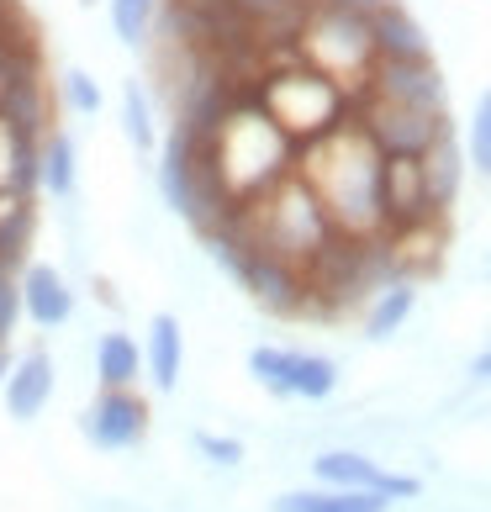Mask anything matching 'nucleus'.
Listing matches in <instances>:
<instances>
[{
	"instance_id": "1",
	"label": "nucleus",
	"mask_w": 491,
	"mask_h": 512,
	"mask_svg": "<svg viewBox=\"0 0 491 512\" xmlns=\"http://www.w3.org/2000/svg\"><path fill=\"white\" fill-rule=\"evenodd\" d=\"M381 148L365 138L360 122H344L328 138L307 143L296 154V175L317 191L328 222L349 238H381L386 212H381Z\"/></svg>"
},
{
	"instance_id": "2",
	"label": "nucleus",
	"mask_w": 491,
	"mask_h": 512,
	"mask_svg": "<svg viewBox=\"0 0 491 512\" xmlns=\"http://www.w3.org/2000/svg\"><path fill=\"white\" fill-rule=\"evenodd\" d=\"M201 143H206V164H212L217 191H222L228 206H243V201L264 196L275 180L291 175L296 154H301L286 132L264 117V106L254 96L233 101L217 117V127L201 132Z\"/></svg>"
},
{
	"instance_id": "3",
	"label": "nucleus",
	"mask_w": 491,
	"mask_h": 512,
	"mask_svg": "<svg viewBox=\"0 0 491 512\" xmlns=\"http://www.w3.org/2000/svg\"><path fill=\"white\" fill-rule=\"evenodd\" d=\"M228 227L243 243L264 249L270 259L291 264V270H307V264L328 249V238L338 233V227L328 222V212H323V201H317V191L296 175V169L286 180H275L264 196L233 206Z\"/></svg>"
},
{
	"instance_id": "4",
	"label": "nucleus",
	"mask_w": 491,
	"mask_h": 512,
	"mask_svg": "<svg viewBox=\"0 0 491 512\" xmlns=\"http://www.w3.org/2000/svg\"><path fill=\"white\" fill-rule=\"evenodd\" d=\"M254 101L264 106V117H270L296 148H307L317 138H328V132H338L349 117H354V96L338 80H328L323 69L312 64H275L259 74L254 85Z\"/></svg>"
},
{
	"instance_id": "5",
	"label": "nucleus",
	"mask_w": 491,
	"mask_h": 512,
	"mask_svg": "<svg viewBox=\"0 0 491 512\" xmlns=\"http://www.w3.org/2000/svg\"><path fill=\"white\" fill-rule=\"evenodd\" d=\"M296 53H301V64L323 69L328 80H338V85L349 90V96H360L365 74H370V64H375L370 16L338 11V6H312L307 16H301Z\"/></svg>"
},
{
	"instance_id": "6",
	"label": "nucleus",
	"mask_w": 491,
	"mask_h": 512,
	"mask_svg": "<svg viewBox=\"0 0 491 512\" xmlns=\"http://www.w3.org/2000/svg\"><path fill=\"white\" fill-rule=\"evenodd\" d=\"M354 122L365 127V138L381 148V154L423 159L428 148L449 132V111L433 117V111H412V106H391V101H375V96H354Z\"/></svg>"
},
{
	"instance_id": "7",
	"label": "nucleus",
	"mask_w": 491,
	"mask_h": 512,
	"mask_svg": "<svg viewBox=\"0 0 491 512\" xmlns=\"http://www.w3.org/2000/svg\"><path fill=\"white\" fill-rule=\"evenodd\" d=\"M360 96L375 101H391V106H412V111H433L444 117L449 101H444V74L433 59H375Z\"/></svg>"
},
{
	"instance_id": "8",
	"label": "nucleus",
	"mask_w": 491,
	"mask_h": 512,
	"mask_svg": "<svg viewBox=\"0 0 491 512\" xmlns=\"http://www.w3.org/2000/svg\"><path fill=\"white\" fill-rule=\"evenodd\" d=\"M85 439L106 449V454H122V449H138L148 439V402L138 396V386H111L96 396V407L80 417Z\"/></svg>"
},
{
	"instance_id": "9",
	"label": "nucleus",
	"mask_w": 491,
	"mask_h": 512,
	"mask_svg": "<svg viewBox=\"0 0 491 512\" xmlns=\"http://www.w3.org/2000/svg\"><path fill=\"white\" fill-rule=\"evenodd\" d=\"M381 212H386V227H407V222L444 217L439 206L428 201L423 159H412V154H386V159H381Z\"/></svg>"
},
{
	"instance_id": "10",
	"label": "nucleus",
	"mask_w": 491,
	"mask_h": 512,
	"mask_svg": "<svg viewBox=\"0 0 491 512\" xmlns=\"http://www.w3.org/2000/svg\"><path fill=\"white\" fill-rule=\"evenodd\" d=\"M16 296H22V317L32 322V328H64V322L74 317V291L69 280L53 270V264L43 259H27L22 270H16Z\"/></svg>"
},
{
	"instance_id": "11",
	"label": "nucleus",
	"mask_w": 491,
	"mask_h": 512,
	"mask_svg": "<svg viewBox=\"0 0 491 512\" xmlns=\"http://www.w3.org/2000/svg\"><path fill=\"white\" fill-rule=\"evenodd\" d=\"M53 386H59V375H53V354L48 349H27L22 359L11 365L6 375V412L16 423H32V417H43V407L53 402Z\"/></svg>"
},
{
	"instance_id": "12",
	"label": "nucleus",
	"mask_w": 491,
	"mask_h": 512,
	"mask_svg": "<svg viewBox=\"0 0 491 512\" xmlns=\"http://www.w3.org/2000/svg\"><path fill=\"white\" fill-rule=\"evenodd\" d=\"M180 370H185V333H180V317L175 312H159L148 322V338H143V381H154L164 396L180 386Z\"/></svg>"
},
{
	"instance_id": "13",
	"label": "nucleus",
	"mask_w": 491,
	"mask_h": 512,
	"mask_svg": "<svg viewBox=\"0 0 491 512\" xmlns=\"http://www.w3.org/2000/svg\"><path fill=\"white\" fill-rule=\"evenodd\" d=\"M370 37H375V59H433L428 32L412 22L407 6L386 0L381 11H370Z\"/></svg>"
},
{
	"instance_id": "14",
	"label": "nucleus",
	"mask_w": 491,
	"mask_h": 512,
	"mask_svg": "<svg viewBox=\"0 0 491 512\" xmlns=\"http://www.w3.org/2000/svg\"><path fill=\"white\" fill-rule=\"evenodd\" d=\"M270 507L275 512H386L391 502L365 486H323V491H286Z\"/></svg>"
},
{
	"instance_id": "15",
	"label": "nucleus",
	"mask_w": 491,
	"mask_h": 512,
	"mask_svg": "<svg viewBox=\"0 0 491 512\" xmlns=\"http://www.w3.org/2000/svg\"><path fill=\"white\" fill-rule=\"evenodd\" d=\"M96 381L101 391L111 386H138L143 381V344L132 333H101V344H96Z\"/></svg>"
},
{
	"instance_id": "16",
	"label": "nucleus",
	"mask_w": 491,
	"mask_h": 512,
	"mask_svg": "<svg viewBox=\"0 0 491 512\" xmlns=\"http://www.w3.org/2000/svg\"><path fill=\"white\" fill-rule=\"evenodd\" d=\"M37 185L53 201H69L74 185H80V164H74V143L69 132H48L43 148H37Z\"/></svg>"
},
{
	"instance_id": "17",
	"label": "nucleus",
	"mask_w": 491,
	"mask_h": 512,
	"mask_svg": "<svg viewBox=\"0 0 491 512\" xmlns=\"http://www.w3.org/2000/svg\"><path fill=\"white\" fill-rule=\"evenodd\" d=\"M423 180H428V201L449 217V201L460 196V180H465V164H460L455 132H444V138L423 154Z\"/></svg>"
},
{
	"instance_id": "18",
	"label": "nucleus",
	"mask_w": 491,
	"mask_h": 512,
	"mask_svg": "<svg viewBox=\"0 0 491 512\" xmlns=\"http://www.w3.org/2000/svg\"><path fill=\"white\" fill-rule=\"evenodd\" d=\"M412 307H418L412 280H391V286H381V291H375V301H370V312H365V338H375V344L391 338L412 317Z\"/></svg>"
},
{
	"instance_id": "19",
	"label": "nucleus",
	"mask_w": 491,
	"mask_h": 512,
	"mask_svg": "<svg viewBox=\"0 0 491 512\" xmlns=\"http://www.w3.org/2000/svg\"><path fill=\"white\" fill-rule=\"evenodd\" d=\"M312 476L323 486H365V491H375L381 486V465L365 460V454H354V449H323L312 460Z\"/></svg>"
},
{
	"instance_id": "20",
	"label": "nucleus",
	"mask_w": 491,
	"mask_h": 512,
	"mask_svg": "<svg viewBox=\"0 0 491 512\" xmlns=\"http://www.w3.org/2000/svg\"><path fill=\"white\" fill-rule=\"evenodd\" d=\"M333 391H338V365L333 359L291 349V396H301V402H328Z\"/></svg>"
},
{
	"instance_id": "21",
	"label": "nucleus",
	"mask_w": 491,
	"mask_h": 512,
	"mask_svg": "<svg viewBox=\"0 0 491 512\" xmlns=\"http://www.w3.org/2000/svg\"><path fill=\"white\" fill-rule=\"evenodd\" d=\"M122 132L138 154H154L159 148V111H154V101H148V90L138 80L122 85Z\"/></svg>"
},
{
	"instance_id": "22",
	"label": "nucleus",
	"mask_w": 491,
	"mask_h": 512,
	"mask_svg": "<svg viewBox=\"0 0 491 512\" xmlns=\"http://www.w3.org/2000/svg\"><path fill=\"white\" fill-rule=\"evenodd\" d=\"M106 11H111V32H117L127 48H143L148 37H154L164 0H106Z\"/></svg>"
},
{
	"instance_id": "23",
	"label": "nucleus",
	"mask_w": 491,
	"mask_h": 512,
	"mask_svg": "<svg viewBox=\"0 0 491 512\" xmlns=\"http://www.w3.org/2000/svg\"><path fill=\"white\" fill-rule=\"evenodd\" d=\"M249 375H254V381L270 391V396L291 402V349H275V344L249 349Z\"/></svg>"
},
{
	"instance_id": "24",
	"label": "nucleus",
	"mask_w": 491,
	"mask_h": 512,
	"mask_svg": "<svg viewBox=\"0 0 491 512\" xmlns=\"http://www.w3.org/2000/svg\"><path fill=\"white\" fill-rule=\"evenodd\" d=\"M64 106L80 111V117H101L106 96H101L96 74H90V69H69V74H64Z\"/></svg>"
},
{
	"instance_id": "25",
	"label": "nucleus",
	"mask_w": 491,
	"mask_h": 512,
	"mask_svg": "<svg viewBox=\"0 0 491 512\" xmlns=\"http://www.w3.org/2000/svg\"><path fill=\"white\" fill-rule=\"evenodd\" d=\"M470 164H476V175L491 180V90H481L476 117H470Z\"/></svg>"
},
{
	"instance_id": "26",
	"label": "nucleus",
	"mask_w": 491,
	"mask_h": 512,
	"mask_svg": "<svg viewBox=\"0 0 491 512\" xmlns=\"http://www.w3.org/2000/svg\"><path fill=\"white\" fill-rule=\"evenodd\" d=\"M191 444H196L201 460H212V465H222V470H233V465L243 460V444L233 439V433H206V428H196Z\"/></svg>"
},
{
	"instance_id": "27",
	"label": "nucleus",
	"mask_w": 491,
	"mask_h": 512,
	"mask_svg": "<svg viewBox=\"0 0 491 512\" xmlns=\"http://www.w3.org/2000/svg\"><path fill=\"white\" fill-rule=\"evenodd\" d=\"M317 6H338V11H360V16H370V11H381L386 0H317Z\"/></svg>"
},
{
	"instance_id": "28",
	"label": "nucleus",
	"mask_w": 491,
	"mask_h": 512,
	"mask_svg": "<svg viewBox=\"0 0 491 512\" xmlns=\"http://www.w3.org/2000/svg\"><path fill=\"white\" fill-rule=\"evenodd\" d=\"M470 375H476V381H491V349H486V354H476V365H470Z\"/></svg>"
},
{
	"instance_id": "29",
	"label": "nucleus",
	"mask_w": 491,
	"mask_h": 512,
	"mask_svg": "<svg viewBox=\"0 0 491 512\" xmlns=\"http://www.w3.org/2000/svg\"><path fill=\"white\" fill-rule=\"evenodd\" d=\"M11 365H16V359H11V349L0 344V386H6V375H11Z\"/></svg>"
},
{
	"instance_id": "30",
	"label": "nucleus",
	"mask_w": 491,
	"mask_h": 512,
	"mask_svg": "<svg viewBox=\"0 0 491 512\" xmlns=\"http://www.w3.org/2000/svg\"><path fill=\"white\" fill-rule=\"evenodd\" d=\"M11 37H16V32H6V27H0V64H6V43H11Z\"/></svg>"
},
{
	"instance_id": "31",
	"label": "nucleus",
	"mask_w": 491,
	"mask_h": 512,
	"mask_svg": "<svg viewBox=\"0 0 491 512\" xmlns=\"http://www.w3.org/2000/svg\"><path fill=\"white\" fill-rule=\"evenodd\" d=\"M80 6H96V0H80Z\"/></svg>"
}]
</instances>
